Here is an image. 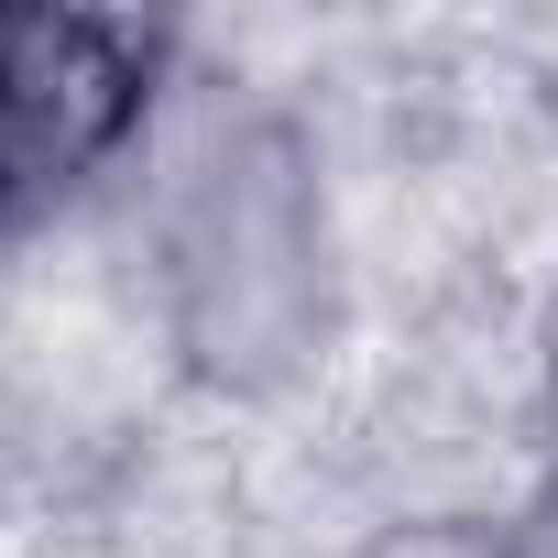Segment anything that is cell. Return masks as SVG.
<instances>
[{
    "label": "cell",
    "mask_w": 558,
    "mask_h": 558,
    "mask_svg": "<svg viewBox=\"0 0 558 558\" xmlns=\"http://www.w3.org/2000/svg\"><path fill=\"white\" fill-rule=\"evenodd\" d=\"M154 296L175 351L263 395L329 329V197L318 154L274 110H219L154 186Z\"/></svg>",
    "instance_id": "obj_1"
},
{
    "label": "cell",
    "mask_w": 558,
    "mask_h": 558,
    "mask_svg": "<svg viewBox=\"0 0 558 558\" xmlns=\"http://www.w3.org/2000/svg\"><path fill=\"white\" fill-rule=\"evenodd\" d=\"M165 77V34L99 12H0V230L99 175Z\"/></svg>",
    "instance_id": "obj_2"
},
{
    "label": "cell",
    "mask_w": 558,
    "mask_h": 558,
    "mask_svg": "<svg viewBox=\"0 0 558 558\" xmlns=\"http://www.w3.org/2000/svg\"><path fill=\"white\" fill-rule=\"evenodd\" d=\"M351 558H536V536L504 514H405V525H373Z\"/></svg>",
    "instance_id": "obj_3"
},
{
    "label": "cell",
    "mask_w": 558,
    "mask_h": 558,
    "mask_svg": "<svg viewBox=\"0 0 558 558\" xmlns=\"http://www.w3.org/2000/svg\"><path fill=\"white\" fill-rule=\"evenodd\" d=\"M536 427H547V460H558V286L536 307Z\"/></svg>",
    "instance_id": "obj_4"
}]
</instances>
